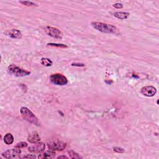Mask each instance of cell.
Returning a JSON list of instances; mask_svg holds the SVG:
<instances>
[{"label":"cell","instance_id":"obj_1","mask_svg":"<svg viewBox=\"0 0 159 159\" xmlns=\"http://www.w3.org/2000/svg\"><path fill=\"white\" fill-rule=\"evenodd\" d=\"M91 26L97 31L107 34H119V31L116 26L101 22H92Z\"/></svg>","mask_w":159,"mask_h":159},{"label":"cell","instance_id":"obj_2","mask_svg":"<svg viewBox=\"0 0 159 159\" xmlns=\"http://www.w3.org/2000/svg\"><path fill=\"white\" fill-rule=\"evenodd\" d=\"M21 114L22 117L24 119L27 121V122L30 123L32 124H34L36 125H39V119L37 117L35 116V114L33 112L28 109L26 107H22L20 110Z\"/></svg>","mask_w":159,"mask_h":159},{"label":"cell","instance_id":"obj_3","mask_svg":"<svg viewBox=\"0 0 159 159\" xmlns=\"http://www.w3.org/2000/svg\"><path fill=\"white\" fill-rule=\"evenodd\" d=\"M8 71L10 74L18 77H26L31 74V72H29V71L24 70L14 64L10 65L8 66Z\"/></svg>","mask_w":159,"mask_h":159},{"label":"cell","instance_id":"obj_4","mask_svg":"<svg viewBox=\"0 0 159 159\" xmlns=\"http://www.w3.org/2000/svg\"><path fill=\"white\" fill-rule=\"evenodd\" d=\"M50 80L53 83L54 85H65L68 83V80L64 75L59 73H56L52 75L50 77Z\"/></svg>","mask_w":159,"mask_h":159},{"label":"cell","instance_id":"obj_5","mask_svg":"<svg viewBox=\"0 0 159 159\" xmlns=\"http://www.w3.org/2000/svg\"><path fill=\"white\" fill-rule=\"evenodd\" d=\"M45 32L48 36H51L53 38L57 39H61L63 37L62 32L56 27H53L51 26H46L44 29Z\"/></svg>","mask_w":159,"mask_h":159},{"label":"cell","instance_id":"obj_6","mask_svg":"<svg viewBox=\"0 0 159 159\" xmlns=\"http://www.w3.org/2000/svg\"><path fill=\"white\" fill-rule=\"evenodd\" d=\"M21 154V150H20V149L15 147L14 149L8 150L4 152L2 154V156L4 158L8 159L15 158L19 157Z\"/></svg>","mask_w":159,"mask_h":159},{"label":"cell","instance_id":"obj_7","mask_svg":"<svg viewBox=\"0 0 159 159\" xmlns=\"http://www.w3.org/2000/svg\"><path fill=\"white\" fill-rule=\"evenodd\" d=\"M66 147V144L63 142H51L48 144V147L50 150H58V151H62L65 149Z\"/></svg>","mask_w":159,"mask_h":159},{"label":"cell","instance_id":"obj_8","mask_svg":"<svg viewBox=\"0 0 159 159\" xmlns=\"http://www.w3.org/2000/svg\"><path fill=\"white\" fill-rule=\"evenodd\" d=\"M140 93L147 97H152L157 93V89L152 86H146L142 88Z\"/></svg>","mask_w":159,"mask_h":159},{"label":"cell","instance_id":"obj_9","mask_svg":"<svg viewBox=\"0 0 159 159\" xmlns=\"http://www.w3.org/2000/svg\"><path fill=\"white\" fill-rule=\"evenodd\" d=\"M45 145L43 142H39L34 145L31 146L28 148V150L32 153H40L45 150Z\"/></svg>","mask_w":159,"mask_h":159},{"label":"cell","instance_id":"obj_10","mask_svg":"<svg viewBox=\"0 0 159 159\" xmlns=\"http://www.w3.org/2000/svg\"><path fill=\"white\" fill-rule=\"evenodd\" d=\"M27 141L31 144H37L40 141V137L39 134L37 132H34L29 135L27 137Z\"/></svg>","mask_w":159,"mask_h":159},{"label":"cell","instance_id":"obj_11","mask_svg":"<svg viewBox=\"0 0 159 159\" xmlns=\"http://www.w3.org/2000/svg\"><path fill=\"white\" fill-rule=\"evenodd\" d=\"M8 35L13 39H19L22 37V33L18 29H11L8 32Z\"/></svg>","mask_w":159,"mask_h":159},{"label":"cell","instance_id":"obj_12","mask_svg":"<svg viewBox=\"0 0 159 159\" xmlns=\"http://www.w3.org/2000/svg\"><path fill=\"white\" fill-rule=\"evenodd\" d=\"M56 152L52 150H49L43 154H39V158H53L56 156Z\"/></svg>","mask_w":159,"mask_h":159},{"label":"cell","instance_id":"obj_13","mask_svg":"<svg viewBox=\"0 0 159 159\" xmlns=\"http://www.w3.org/2000/svg\"><path fill=\"white\" fill-rule=\"evenodd\" d=\"M114 16L118 19L123 20L127 19L130 16V13L126 12H116L114 13Z\"/></svg>","mask_w":159,"mask_h":159},{"label":"cell","instance_id":"obj_14","mask_svg":"<svg viewBox=\"0 0 159 159\" xmlns=\"http://www.w3.org/2000/svg\"><path fill=\"white\" fill-rule=\"evenodd\" d=\"M14 137L11 133H8L4 137V142L7 145H11L14 142Z\"/></svg>","mask_w":159,"mask_h":159},{"label":"cell","instance_id":"obj_15","mask_svg":"<svg viewBox=\"0 0 159 159\" xmlns=\"http://www.w3.org/2000/svg\"><path fill=\"white\" fill-rule=\"evenodd\" d=\"M69 156L70 157V158H73V159H79V158H83V157L82 156H80V155L77 153L76 152L73 151L72 150H70L69 151H68Z\"/></svg>","mask_w":159,"mask_h":159},{"label":"cell","instance_id":"obj_16","mask_svg":"<svg viewBox=\"0 0 159 159\" xmlns=\"http://www.w3.org/2000/svg\"><path fill=\"white\" fill-rule=\"evenodd\" d=\"M40 63L42 65L45 66H50L52 65V62L47 58H41Z\"/></svg>","mask_w":159,"mask_h":159},{"label":"cell","instance_id":"obj_17","mask_svg":"<svg viewBox=\"0 0 159 159\" xmlns=\"http://www.w3.org/2000/svg\"><path fill=\"white\" fill-rule=\"evenodd\" d=\"M47 45L49 46H53V47H60V48H67L68 45L65 44H56V43H49L47 44Z\"/></svg>","mask_w":159,"mask_h":159},{"label":"cell","instance_id":"obj_18","mask_svg":"<svg viewBox=\"0 0 159 159\" xmlns=\"http://www.w3.org/2000/svg\"><path fill=\"white\" fill-rule=\"evenodd\" d=\"M20 3L23 4V5L27 6H37V5L33 2L28 1H19Z\"/></svg>","mask_w":159,"mask_h":159},{"label":"cell","instance_id":"obj_19","mask_svg":"<svg viewBox=\"0 0 159 159\" xmlns=\"http://www.w3.org/2000/svg\"><path fill=\"white\" fill-rule=\"evenodd\" d=\"M27 146V143L26 142H21L18 143L16 145L15 147L16 148H19V149H21V148H24L26 147Z\"/></svg>","mask_w":159,"mask_h":159},{"label":"cell","instance_id":"obj_20","mask_svg":"<svg viewBox=\"0 0 159 159\" xmlns=\"http://www.w3.org/2000/svg\"><path fill=\"white\" fill-rule=\"evenodd\" d=\"M114 151L117 152V153H119V154H123L125 152V150L122 147H115L113 148Z\"/></svg>","mask_w":159,"mask_h":159},{"label":"cell","instance_id":"obj_21","mask_svg":"<svg viewBox=\"0 0 159 159\" xmlns=\"http://www.w3.org/2000/svg\"><path fill=\"white\" fill-rule=\"evenodd\" d=\"M113 6L114 8H117V9H121V8H123L124 7L123 4H121V3H116L113 5Z\"/></svg>","mask_w":159,"mask_h":159},{"label":"cell","instance_id":"obj_22","mask_svg":"<svg viewBox=\"0 0 159 159\" xmlns=\"http://www.w3.org/2000/svg\"><path fill=\"white\" fill-rule=\"evenodd\" d=\"M23 158H36V156H34V155L32 154H28L27 156H25L23 157Z\"/></svg>","mask_w":159,"mask_h":159},{"label":"cell","instance_id":"obj_23","mask_svg":"<svg viewBox=\"0 0 159 159\" xmlns=\"http://www.w3.org/2000/svg\"><path fill=\"white\" fill-rule=\"evenodd\" d=\"M72 66H84L85 65L83 64H78V63H75V64H72Z\"/></svg>","mask_w":159,"mask_h":159},{"label":"cell","instance_id":"obj_24","mask_svg":"<svg viewBox=\"0 0 159 159\" xmlns=\"http://www.w3.org/2000/svg\"><path fill=\"white\" fill-rule=\"evenodd\" d=\"M57 158H68V157H66L65 156H58Z\"/></svg>","mask_w":159,"mask_h":159}]
</instances>
